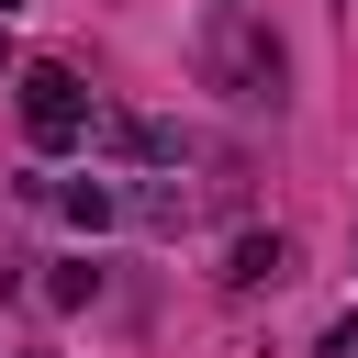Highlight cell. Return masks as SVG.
I'll list each match as a JSON object with an SVG mask.
<instances>
[{
    "instance_id": "obj_4",
    "label": "cell",
    "mask_w": 358,
    "mask_h": 358,
    "mask_svg": "<svg viewBox=\"0 0 358 358\" xmlns=\"http://www.w3.org/2000/svg\"><path fill=\"white\" fill-rule=\"evenodd\" d=\"M56 213H67V224H90V235H101V224H112V213H123V190H101V179H67V190H56Z\"/></svg>"
},
{
    "instance_id": "obj_6",
    "label": "cell",
    "mask_w": 358,
    "mask_h": 358,
    "mask_svg": "<svg viewBox=\"0 0 358 358\" xmlns=\"http://www.w3.org/2000/svg\"><path fill=\"white\" fill-rule=\"evenodd\" d=\"M34 358H45V347H34Z\"/></svg>"
},
{
    "instance_id": "obj_2",
    "label": "cell",
    "mask_w": 358,
    "mask_h": 358,
    "mask_svg": "<svg viewBox=\"0 0 358 358\" xmlns=\"http://www.w3.org/2000/svg\"><path fill=\"white\" fill-rule=\"evenodd\" d=\"M280 280H291V235H235L224 291H280Z\"/></svg>"
},
{
    "instance_id": "obj_3",
    "label": "cell",
    "mask_w": 358,
    "mask_h": 358,
    "mask_svg": "<svg viewBox=\"0 0 358 358\" xmlns=\"http://www.w3.org/2000/svg\"><path fill=\"white\" fill-rule=\"evenodd\" d=\"M45 302H56V313H90V302H101V268H90V257H56V268H45Z\"/></svg>"
},
{
    "instance_id": "obj_1",
    "label": "cell",
    "mask_w": 358,
    "mask_h": 358,
    "mask_svg": "<svg viewBox=\"0 0 358 358\" xmlns=\"http://www.w3.org/2000/svg\"><path fill=\"white\" fill-rule=\"evenodd\" d=\"M90 123H101V101L45 56V67H22V134L45 145V157H67V145H90Z\"/></svg>"
},
{
    "instance_id": "obj_5",
    "label": "cell",
    "mask_w": 358,
    "mask_h": 358,
    "mask_svg": "<svg viewBox=\"0 0 358 358\" xmlns=\"http://www.w3.org/2000/svg\"><path fill=\"white\" fill-rule=\"evenodd\" d=\"M11 11H34V0H0V22H11Z\"/></svg>"
}]
</instances>
